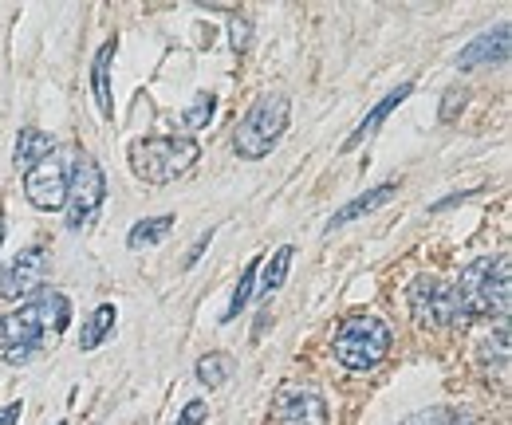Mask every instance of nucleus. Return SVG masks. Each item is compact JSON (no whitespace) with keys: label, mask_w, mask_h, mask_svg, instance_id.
<instances>
[{"label":"nucleus","mask_w":512,"mask_h":425,"mask_svg":"<svg viewBox=\"0 0 512 425\" xmlns=\"http://www.w3.org/2000/svg\"><path fill=\"white\" fill-rule=\"evenodd\" d=\"M71 319V304L60 292H44L12 315H0V359L4 363H32L48 335H60Z\"/></svg>","instance_id":"1"},{"label":"nucleus","mask_w":512,"mask_h":425,"mask_svg":"<svg viewBox=\"0 0 512 425\" xmlns=\"http://www.w3.org/2000/svg\"><path fill=\"white\" fill-rule=\"evenodd\" d=\"M134 178L146 185H170L186 178L193 162L201 158V146L190 134H154V138H134L127 150Z\"/></svg>","instance_id":"2"},{"label":"nucleus","mask_w":512,"mask_h":425,"mask_svg":"<svg viewBox=\"0 0 512 425\" xmlns=\"http://www.w3.org/2000/svg\"><path fill=\"white\" fill-rule=\"evenodd\" d=\"M461 304L473 315H509L512 304V260L509 256H481L473 260L461 280L453 284Z\"/></svg>","instance_id":"3"},{"label":"nucleus","mask_w":512,"mask_h":425,"mask_svg":"<svg viewBox=\"0 0 512 425\" xmlns=\"http://www.w3.org/2000/svg\"><path fill=\"white\" fill-rule=\"evenodd\" d=\"M288 119H292V103L284 95H260L253 107L245 111V119L237 122V130H233L237 154L249 158V162L268 158L280 146V138L288 130Z\"/></svg>","instance_id":"4"},{"label":"nucleus","mask_w":512,"mask_h":425,"mask_svg":"<svg viewBox=\"0 0 512 425\" xmlns=\"http://www.w3.org/2000/svg\"><path fill=\"white\" fill-rule=\"evenodd\" d=\"M390 327L379 315H351L335 331V359L347 370H375L390 355Z\"/></svg>","instance_id":"5"},{"label":"nucleus","mask_w":512,"mask_h":425,"mask_svg":"<svg viewBox=\"0 0 512 425\" xmlns=\"http://www.w3.org/2000/svg\"><path fill=\"white\" fill-rule=\"evenodd\" d=\"M410 311H414V319L422 327H434V331H442V327H465L469 323V311L461 304L457 288L434 280V276H418L410 284Z\"/></svg>","instance_id":"6"},{"label":"nucleus","mask_w":512,"mask_h":425,"mask_svg":"<svg viewBox=\"0 0 512 425\" xmlns=\"http://www.w3.org/2000/svg\"><path fill=\"white\" fill-rule=\"evenodd\" d=\"M103 197H107V178L99 170L95 158H75L71 166V182H67V201H64V213H67V229L71 233H83L95 213L103 209Z\"/></svg>","instance_id":"7"},{"label":"nucleus","mask_w":512,"mask_h":425,"mask_svg":"<svg viewBox=\"0 0 512 425\" xmlns=\"http://www.w3.org/2000/svg\"><path fill=\"white\" fill-rule=\"evenodd\" d=\"M276 425H327V398L312 382H288L272 398Z\"/></svg>","instance_id":"8"},{"label":"nucleus","mask_w":512,"mask_h":425,"mask_svg":"<svg viewBox=\"0 0 512 425\" xmlns=\"http://www.w3.org/2000/svg\"><path fill=\"white\" fill-rule=\"evenodd\" d=\"M48 280V252L40 244L32 248H20L16 260L0 272V300H24V296H36Z\"/></svg>","instance_id":"9"},{"label":"nucleus","mask_w":512,"mask_h":425,"mask_svg":"<svg viewBox=\"0 0 512 425\" xmlns=\"http://www.w3.org/2000/svg\"><path fill=\"white\" fill-rule=\"evenodd\" d=\"M67 182H71V166L60 158H44L40 166L24 170V193L36 209L44 213H60L67 201Z\"/></svg>","instance_id":"10"},{"label":"nucleus","mask_w":512,"mask_h":425,"mask_svg":"<svg viewBox=\"0 0 512 425\" xmlns=\"http://www.w3.org/2000/svg\"><path fill=\"white\" fill-rule=\"evenodd\" d=\"M493 63H509V24H501L497 32L477 36L473 44L461 48L457 67L461 71H477V67H493Z\"/></svg>","instance_id":"11"},{"label":"nucleus","mask_w":512,"mask_h":425,"mask_svg":"<svg viewBox=\"0 0 512 425\" xmlns=\"http://www.w3.org/2000/svg\"><path fill=\"white\" fill-rule=\"evenodd\" d=\"M119 52V40H107L99 52H95V63H91V87H95V103L103 111V119L115 115V95H111V60Z\"/></svg>","instance_id":"12"},{"label":"nucleus","mask_w":512,"mask_h":425,"mask_svg":"<svg viewBox=\"0 0 512 425\" xmlns=\"http://www.w3.org/2000/svg\"><path fill=\"white\" fill-rule=\"evenodd\" d=\"M52 150H56L52 134H44L40 126H24V130L16 134V150H12V162H16L20 170H32V166H40L44 158H52Z\"/></svg>","instance_id":"13"},{"label":"nucleus","mask_w":512,"mask_h":425,"mask_svg":"<svg viewBox=\"0 0 512 425\" xmlns=\"http://www.w3.org/2000/svg\"><path fill=\"white\" fill-rule=\"evenodd\" d=\"M410 91H414V83H398V87H394V91L386 95L383 103H379V107H375V111H371L367 119H363L359 126H355V134H351V138L343 142V154H347V150H355V146H359L363 138H371V134H375V130H379V126L386 122V115H390L394 107H402V103L410 99Z\"/></svg>","instance_id":"14"},{"label":"nucleus","mask_w":512,"mask_h":425,"mask_svg":"<svg viewBox=\"0 0 512 425\" xmlns=\"http://www.w3.org/2000/svg\"><path fill=\"white\" fill-rule=\"evenodd\" d=\"M398 193V182H386L379 189H371V193H363V197H355V201H347L331 221H327V233H335V229H343L347 221H355V217H363V213H375L379 205H386L390 197Z\"/></svg>","instance_id":"15"},{"label":"nucleus","mask_w":512,"mask_h":425,"mask_svg":"<svg viewBox=\"0 0 512 425\" xmlns=\"http://www.w3.org/2000/svg\"><path fill=\"white\" fill-rule=\"evenodd\" d=\"M170 229H174V217L170 213H162V217H146V221H138L134 229H130L127 244L134 252H142V248H154V244H162L170 237Z\"/></svg>","instance_id":"16"},{"label":"nucleus","mask_w":512,"mask_h":425,"mask_svg":"<svg viewBox=\"0 0 512 425\" xmlns=\"http://www.w3.org/2000/svg\"><path fill=\"white\" fill-rule=\"evenodd\" d=\"M292 244H280L276 252H272V260L264 264V280H260V300H268V296H276L280 288H284V280H288V268H292Z\"/></svg>","instance_id":"17"},{"label":"nucleus","mask_w":512,"mask_h":425,"mask_svg":"<svg viewBox=\"0 0 512 425\" xmlns=\"http://www.w3.org/2000/svg\"><path fill=\"white\" fill-rule=\"evenodd\" d=\"M111 327H115V304H103L91 311V319L83 323V331H79V351H95L107 335H111Z\"/></svg>","instance_id":"18"},{"label":"nucleus","mask_w":512,"mask_h":425,"mask_svg":"<svg viewBox=\"0 0 512 425\" xmlns=\"http://www.w3.org/2000/svg\"><path fill=\"white\" fill-rule=\"evenodd\" d=\"M256 272H260V260H253L245 272H241V280H237V288H233V300H229V307H225V319L221 323H233L241 311H245V304L253 300V288H256Z\"/></svg>","instance_id":"19"},{"label":"nucleus","mask_w":512,"mask_h":425,"mask_svg":"<svg viewBox=\"0 0 512 425\" xmlns=\"http://www.w3.org/2000/svg\"><path fill=\"white\" fill-rule=\"evenodd\" d=\"M229 370H233V359H229V355L209 351L205 359H197V382H205V386H221V382L229 378Z\"/></svg>","instance_id":"20"},{"label":"nucleus","mask_w":512,"mask_h":425,"mask_svg":"<svg viewBox=\"0 0 512 425\" xmlns=\"http://www.w3.org/2000/svg\"><path fill=\"white\" fill-rule=\"evenodd\" d=\"M398 425H473L469 414H457V410H446V406H434V410H422V414H410L406 422Z\"/></svg>","instance_id":"21"},{"label":"nucleus","mask_w":512,"mask_h":425,"mask_svg":"<svg viewBox=\"0 0 512 425\" xmlns=\"http://www.w3.org/2000/svg\"><path fill=\"white\" fill-rule=\"evenodd\" d=\"M213 111H217V95H193V103L186 107V115H182V126L186 130H201L205 122L213 119Z\"/></svg>","instance_id":"22"},{"label":"nucleus","mask_w":512,"mask_h":425,"mask_svg":"<svg viewBox=\"0 0 512 425\" xmlns=\"http://www.w3.org/2000/svg\"><path fill=\"white\" fill-rule=\"evenodd\" d=\"M205 414H209V406H205V402H190V406L182 410L178 425H201V422H205Z\"/></svg>","instance_id":"23"},{"label":"nucleus","mask_w":512,"mask_h":425,"mask_svg":"<svg viewBox=\"0 0 512 425\" xmlns=\"http://www.w3.org/2000/svg\"><path fill=\"white\" fill-rule=\"evenodd\" d=\"M213 233H217V229H213V225H209V233H201V237H197V241H193L190 256H186V264H182V268H193V264H197V260H201V252H205V248H209V241H213Z\"/></svg>","instance_id":"24"},{"label":"nucleus","mask_w":512,"mask_h":425,"mask_svg":"<svg viewBox=\"0 0 512 425\" xmlns=\"http://www.w3.org/2000/svg\"><path fill=\"white\" fill-rule=\"evenodd\" d=\"M249 44V20H233V48L241 52Z\"/></svg>","instance_id":"25"},{"label":"nucleus","mask_w":512,"mask_h":425,"mask_svg":"<svg viewBox=\"0 0 512 425\" xmlns=\"http://www.w3.org/2000/svg\"><path fill=\"white\" fill-rule=\"evenodd\" d=\"M20 414H24V402H8V406L0 410V425H16Z\"/></svg>","instance_id":"26"},{"label":"nucleus","mask_w":512,"mask_h":425,"mask_svg":"<svg viewBox=\"0 0 512 425\" xmlns=\"http://www.w3.org/2000/svg\"><path fill=\"white\" fill-rule=\"evenodd\" d=\"M0 244H4V209H0Z\"/></svg>","instance_id":"27"},{"label":"nucleus","mask_w":512,"mask_h":425,"mask_svg":"<svg viewBox=\"0 0 512 425\" xmlns=\"http://www.w3.org/2000/svg\"><path fill=\"white\" fill-rule=\"evenodd\" d=\"M60 425H67V422H60Z\"/></svg>","instance_id":"28"}]
</instances>
